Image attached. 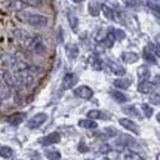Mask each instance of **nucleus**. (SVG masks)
Listing matches in <instances>:
<instances>
[{
  "label": "nucleus",
  "mask_w": 160,
  "mask_h": 160,
  "mask_svg": "<svg viewBox=\"0 0 160 160\" xmlns=\"http://www.w3.org/2000/svg\"><path fill=\"white\" fill-rule=\"evenodd\" d=\"M141 108H142L144 116H145V117H151V116H153V113H154V111H153V108L150 107L148 104H142V107H141Z\"/></svg>",
  "instance_id": "72a5a7b5"
},
{
  "label": "nucleus",
  "mask_w": 160,
  "mask_h": 160,
  "mask_svg": "<svg viewBox=\"0 0 160 160\" xmlns=\"http://www.w3.org/2000/svg\"><path fill=\"white\" fill-rule=\"evenodd\" d=\"M123 160H144V159L139 154H138V153H135V151L129 150V151H126V153H125V157H123Z\"/></svg>",
  "instance_id": "c756f323"
},
{
  "label": "nucleus",
  "mask_w": 160,
  "mask_h": 160,
  "mask_svg": "<svg viewBox=\"0 0 160 160\" xmlns=\"http://www.w3.org/2000/svg\"><path fill=\"white\" fill-rule=\"evenodd\" d=\"M79 126L80 128H85V129H97V122L92 119H82L79 120Z\"/></svg>",
  "instance_id": "412c9836"
},
{
  "label": "nucleus",
  "mask_w": 160,
  "mask_h": 160,
  "mask_svg": "<svg viewBox=\"0 0 160 160\" xmlns=\"http://www.w3.org/2000/svg\"><path fill=\"white\" fill-rule=\"evenodd\" d=\"M132 85V79L129 77H123V79H116L114 80V86L119 88V89H126Z\"/></svg>",
  "instance_id": "a211bd4d"
},
{
  "label": "nucleus",
  "mask_w": 160,
  "mask_h": 160,
  "mask_svg": "<svg viewBox=\"0 0 160 160\" xmlns=\"http://www.w3.org/2000/svg\"><path fill=\"white\" fill-rule=\"evenodd\" d=\"M150 102L154 104V105L160 104V95L159 93H151V95H150Z\"/></svg>",
  "instance_id": "4c0bfd02"
},
{
  "label": "nucleus",
  "mask_w": 160,
  "mask_h": 160,
  "mask_svg": "<svg viewBox=\"0 0 160 160\" xmlns=\"http://www.w3.org/2000/svg\"><path fill=\"white\" fill-rule=\"evenodd\" d=\"M3 80H5V83L11 89H13L15 86H17V80H15V76H13V73L12 71H9V70H3Z\"/></svg>",
  "instance_id": "9b49d317"
},
{
  "label": "nucleus",
  "mask_w": 160,
  "mask_h": 160,
  "mask_svg": "<svg viewBox=\"0 0 160 160\" xmlns=\"http://www.w3.org/2000/svg\"><path fill=\"white\" fill-rule=\"evenodd\" d=\"M138 53H135V52H123L122 53V59H123V62L126 64H133L138 61Z\"/></svg>",
  "instance_id": "2eb2a0df"
},
{
  "label": "nucleus",
  "mask_w": 160,
  "mask_h": 160,
  "mask_svg": "<svg viewBox=\"0 0 160 160\" xmlns=\"http://www.w3.org/2000/svg\"><path fill=\"white\" fill-rule=\"evenodd\" d=\"M156 160H160V153H159L157 156H156Z\"/></svg>",
  "instance_id": "a18cd8bd"
},
{
  "label": "nucleus",
  "mask_w": 160,
  "mask_h": 160,
  "mask_svg": "<svg viewBox=\"0 0 160 160\" xmlns=\"http://www.w3.org/2000/svg\"><path fill=\"white\" fill-rule=\"evenodd\" d=\"M156 119H157V122L160 123V113H157V116H156Z\"/></svg>",
  "instance_id": "37998d69"
},
{
  "label": "nucleus",
  "mask_w": 160,
  "mask_h": 160,
  "mask_svg": "<svg viewBox=\"0 0 160 160\" xmlns=\"http://www.w3.org/2000/svg\"><path fill=\"white\" fill-rule=\"evenodd\" d=\"M30 49L34 52L36 55H45L46 45H45V42H43V39L40 36H34V39H33L31 45H30Z\"/></svg>",
  "instance_id": "7ed1b4c3"
},
{
  "label": "nucleus",
  "mask_w": 160,
  "mask_h": 160,
  "mask_svg": "<svg viewBox=\"0 0 160 160\" xmlns=\"http://www.w3.org/2000/svg\"><path fill=\"white\" fill-rule=\"evenodd\" d=\"M110 67H111V71H113L114 74L125 76V73H126L125 67H122V65H119V64H116V62H110Z\"/></svg>",
  "instance_id": "a878e982"
},
{
  "label": "nucleus",
  "mask_w": 160,
  "mask_h": 160,
  "mask_svg": "<svg viewBox=\"0 0 160 160\" xmlns=\"http://www.w3.org/2000/svg\"><path fill=\"white\" fill-rule=\"evenodd\" d=\"M138 91L141 92V93H151V92L154 91V85L147 82V80H144V82H141L138 85Z\"/></svg>",
  "instance_id": "4468645a"
},
{
  "label": "nucleus",
  "mask_w": 160,
  "mask_h": 160,
  "mask_svg": "<svg viewBox=\"0 0 160 160\" xmlns=\"http://www.w3.org/2000/svg\"><path fill=\"white\" fill-rule=\"evenodd\" d=\"M65 51H67V55H68L70 59H74L79 55V46L74 45V43H70V45L65 46Z\"/></svg>",
  "instance_id": "f3484780"
},
{
  "label": "nucleus",
  "mask_w": 160,
  "mask_h": 160,
  "mask_svg": "<svg viewBox=\"0 0 160 160\" xmlns=\"http://www.w3.org/2000/svg\"><path fill=\"white\" fill-rule=\"evenodd\" d=\"M67 17H68L70 27H71V28L76 31V30H77V25H79V19H77V17H76L73 12H68V15H67Z\"/></svg>",
  "instance_id": "c85d7f7f"
},
{
  "label": "nucleus",
  "mask_w": 160,
  "mask_h": 160,
  "mask_svg": "<svg viewBox=\"0 0 160 160\" xmlns=\"http://www.w3.org/2000/svg\"><path fill=\"white\" fill-rule=\"evenodd\" d=\"M147 6H148V9L154 13L156 17L160 18V5H157L154 2H147Z\"/></svg>",
  "instance_id": "7c9ffc66"
},
{
  "label": "nucleus",
  "mask_w": 160,
  "mask_h": 160,
  "mask_svg": "<svg viewBox=\"0 0 160 160\" xmlns=\"http://www.w3.org/2000/svg\"><path fill=\"white\" fill-rule=\"evenodd\" d=\"M99 12H101V6L98 5V3H91L89 5V13H91L92 17H98Z\"/></svg>",
  "instance_id": "2f4dec72"
},
{
  "label": "nucleus",
  "mask_w": 160,
  "mask_h": 160,
  "mask_svg": "<svg viewBox=\"0 0 160 160\" xmlns=\"http://www.w3.org/2000/svg\"><path fill=\"white\" fill-rule=\"evenodd\" d=\"M123 113L125 114H128V116H132V117H141V114H139V110L135 107V105H126V107H123Z\"/></svg>",
  "instance_id": "aec40b11"
},
{
  "label": "nucleus",
  "mask_w": 160,
  "mask_h": 160,
  "mask_svg": "<svg viewBox=\"0 0 160 160\" xmlns=\"http://www.w3.org/2000/svg\"><path fill=\"white\" fill-rule=\"evenodd\" d=\"M156 43H157V45H160V34L156 36Z\"/></svg>",
  "instance_id": "79ce46f5"
},
{
  "label": "nucleus",
  "mask_w": 160,
  "mask_h": 160,
  "mask_svg": "<svg viewBox=\"0 0 160 160\" xmlns=\"http://www.w3.org/2000/svg\"><path fill=\"white\" fill-rule=\"evenodd\" d=\"M137 74L138 79H141V82H144V80H147L150 77V68L147 65H141V67H138Z\"/></svg>",
  "instance_id": "6ab92c4d"
},
{
  "label": "nucleus",
  "mask_w": 160,
  "mask_h": 160,
  "mask_svg": "<svg viewBox=\"0 0 160 160\" xmlns=\"http://www.w3.org/2000/svg\"><path fill=\"white\" fill-rule=\"evenodd\" d=\"M154 86H160V76H156L154 79H153V82H151Z\"/></svg>",
  "instance_id": "a19ab883"
},
{
  "label": "nucleus",
  "mask_w": 160,
  "mask_h": 160,
  "mask_svg": "<svg viewBox=\"0 0 160 160\" xmlns=\"http://www.w3.org/2000/svg\"><path fill=\"white\" fill-rule=\"evenodd\" d=\"M126 8H131V9H141V6H142V2L141 0H126L125 2Z\"/></svg>",
  "instance_id": "cd10ccee"
},
{
  "label": "nucleus",
  "mask_w": 160,
  "mask_h": 160,
  "mask_svg": "<svg viewBox=\"0 0 160 160\" xmlns=\"http://www.w3.org/2000/svg\"><path fill=\"white\" fill-rule=\"evenodd\" d=\"M119 156H120V153L117 151V150H110V151H107L105 153V160H117L119 159Z\"/></svg>",
  "instance_id": "473e14b6"
},
{
  "label": "nucleus",
  "mask_w": 160,
  "mask_h": 160,
  "mask_svg": "<svg viewBox=\"0 0 160 160\" xmlns=\"http://www.w3.org/2000/svg\"><path fill=\"white\" fill-rule=\"evenodd\" d=\"M61 141V135L58 133V132H52L49 135H46L45 138H42L40 139V144L42 145H52V144H57Z\"/></svg>",
  "instance_id": "6e6552de"
},
{
  "label": "nucleus",
  "mask_w": 160,
  "mask_h": 160,
  "mask_svg": "<svg viewBox=\"0 0 160 160\" xmlns=\"http://www.w3.org/2000/svg\"><path fill=\"white\" fill-rule=\"evenodd\" d=\"M88 119H92V120L104 119V120H107V119H110V116L107 114L105 111H101V110H89V111H88Z\"/></svg>",
  "instance_id": "f8f14e48"
},
{
  "label": "nucleus",
  "mask_w": 160,
  "mask_h": 160,
  "mask_svg": "<svg viewBox=\"0 0 160 160\" xmlns=\"http://www.w3.org/2000/svg\"><path fill=\"white\" fill-rule=\"evenodd\" d=\"M148 49L154 53L156 57L160 58V45H153V43H151V45H148Z\"/></svg>",
  "instance_id": "e433bc0d"
},
{
  "label": "nucleus",
  "mask_w": 160,
  "mask_h": 160,
  "mask_svg": "<svg viewBox=\"0 0 160 160\" xmlns=\"http://www.w3.org/2000/svg\"><path fill=\"white\" fill-rule=\"evenodd\" d=\"M18 18L24 22H27L28 25H31V27H34V28H45L49 24V18L46 15H42V13H31V12L22 11L19 12Z\"/></svg>",
  "instance_id": "f257e3e1"
},
{
  "label": "nucleus",
  "mask_w": 160,
  "mask_h": 160,
  "mask_svg": "<svg viewBox=\"0 0 160 160\" xmlns=\"http://www.w3.org/2000/svg\"><path fill=\"white\" fill-rule=\"evenodd\" d=\"M102 42H104V45L107 46V48H111V46L114 45V42H116L114 34H113L111 31H108V33H107V36L102 39Z\"/></svg>",
  "instance_id": "bb28decb"
},
{
  "label": "nucleus",
  "mask_w": 160,
  "mask_h": 160,
  "mask_svg": "<svg viewBox=\"0 0 160 160\" xmlns=\"http://www.w3.org/2000/svg\"><path fill=\"white\" fill-rule=\"evenodd\" d=\"M77 148H79L80 153H86L88 151V147H86V144L82 141V142H79V145H77Z\"/></svg>",
  "instance_id": "58836bf2"
},
{
  "label": "nucleus",
  "mask_w": 160,
  "mask_h": 160,
  "mask_svg": "<svg viewBox=\"0 0 160 160\" xmlns=\"http://www.w3.org/2000/svg\"><path fill=\"white\" fill-rule=\"evenodd\" d=\"M119 123L125 128L126 131H131V132H133V133H137V135L139 133V128H138V125L133 122V120H131V119H120Z\"/></svg>",
  "instance_id": "9d476101"
},
{
  "label": "nucleus",
  "mask_w": 160,
  "mask_h": 160,
  "mask_svg": "<svg viewBox=\"0 0 160 160\" xmlns=\"http://www.w3.org/2000/svg\"><path fill=\"white\" fill-rule=\"evenodd\" d=\"M25 117H27V114L22 113V111H19V113H13V114H11L9 117H8V123H9L11 126H18V125H21L24 120H25Z\"/></svg>",
  "instance_id": "1a4fd4ad"
},
{
  "label": "nucleus",
  "mask_w": 160,
  "mask_h": 160,
  "mask_svg": "<svg viewBox=\"0 0 160 160\" xmlns=\"http://www.w3.org/2000/svg\"><path fill=\"white\" fill-rule=\"evenodd\" d=\"M13 154V150L11 147H8V145H0V157H3V159H9L12 157Z\"/></svg>",
  "instance_id": "5701e85b"
},
{
  "label": "nucleus",
  "mask_w": 160,
  "mask_h": 160,
  "mask_svg": "<svg viewBox=\"0 0 160 160\" xmlns=\"http://www.w3.org/2000/svg\"><path fill=\"white\" fill-rule=\"evenodd\" d=\"M12 95L11 92V88L5 83V80H3V71H0V101L3 99H9Z\"/></svg>",
  "instance_id": "39448f33"
},
{
  "label": "nucleus",
  "mask_w": 160,
  "mask_h": 160,
  "mask_svg": "<svg viewBox=\"0 0 160 160\" xmlns=\"http://www.w3.org/2000/svg\"><path fill=\"white\" fill-rule=\"evenodd\" d=\"M25 8H27L25 0H12L11 3H9V9L13 12H22Z\"/></svg>",
  "instance_id": "ddd939ff"
},
{
  "label": "nucleus",
  "mask_w": 160,
  "mask_h": 160,
  "mask_svg": "<svg viewBox=\"0 0 160 160\" xmlns=\"http://www.w3.org/2000/svg\"><path fill=\"white\" fill-rule=\"evenodd\" d=\"M74 3H82V2H85V0H73Z\"/></svg>",
  "instance_id": "c03bdc74"
},
{
  "label": "nucleus",
  "mask_w": 160,
  "mask_h": 160,
  "mask_svg": "<svg viewBox=\"0 0 160 160\" xmlns=\"http://www.w3.org/2000/svg\"><path fill=\"white\" fill-rule=\"evenodd\" d=\"M46 120H48V114H46V113H37V114H34L27 122V128L36 129V128H39V126L43 125Z\"/></svg>",
  "instance_id": "20e7f679"
},
{
  "label": "nucleus",
  "mask_w": 160,
  "mask_h": 160,
  "mask_svg": "<svg viewBox=\"0 0 160 160\" xmlns=\"http://www.w3.org/2000/svg\"><path fill=\"white\" fill-rule=\"evenodd\" d=\"M74 95L79 98H83V99H91L93 97V91L89 86H79L74 89Z\"/></svg>",
  "instance_id": "423d86ee"
},
{
  "label": "nucleus",
  "mask_w": 160,
  "mask_h": 160,
  "mask_svg": "<svg viewBox=\"0 0 160 160\" xmlns=\"http://www.w3.org/2000/svg\"><path fill=\"white\" fill-rule=\"evenodd\" d=\"M76 83H77V76L73 74V73H67V74L64 76L61 88L62 89H71V88L76 86Z\"/></svg>",
  "instance_id": "0eeeda50"
},
{
  "label": "nucleus",
  "mask_w": 160,
  "mask_h": 160,
  "mask_svg": "<svg viewBox=\"0 0 160 160\" xmlns=\"http://www.w3.org/2000/svg\"><path fill=\"white\" fill-rule=\"evenodd\" d=\"M142 58L145 59V61H147V62H150V64H156V62H157V59H156L154 53H153V52L148 49V46H147V48H145V49L142 51Z\"/></svg>",
  "instance_id": "4be33fe9"
},
{
  "label": "nucleus",
  "mask_w": 160,
  "mask_h": 160,
  "mask_svg": "<svg viewBox=\"0 0 160 160\" xmlns=\"http://www.w3.org/2000/svg\"><path fill=\"white\" fill-rule=\"evenodd\" d=\"M113 34H114L116 40H122V39H125V31H122V30H117V28H111L110 30Z\"/></svg>",
  "instance_id": "f704fd0d"
},
{
  "label": "nucleus",
  "mask_w": 160,
  "mask_h": 160,
  "mask_svg": "<svg viewBox=\"0 0 160 160\" xmlns=\"http://www.w3.org/2000/svg\"><path fill=\"white\" fill-rule=\"evenodd\" d=\"M111 97L114 98L117 102H126V101H129V97H126L125 93H122L120 91H113L111 92Z\"/></svg>",
  "instance_id": "b1692460"
},
{
  "label": "nucleus",
  "mask_w": 160,
  "mask_h": 160,
  "mask_svg": "<svg viewBox=\"0 0 160 160\" xmlns=\"http://www.w3.org/2000/svg\"><path fill=\"white\" fill-rule=\"evenodd\" d=\"M46 159L48 160H59L61 159V153L58 150H46Z\"/></svg>",
  "instance_id": "393cba45"
},
{
  "label": "nucleus",
  "mask_w": 160,
  "mask_h": 160,
  "mask_svg": "<svg viewBox=\"0 0 160 160\" xmlns=\"http://www.w3.org/2000/svg\"><path fill=\"white\" fill-rule=\"evenodd\" d=\"M62 40H64V33H62V28L59 27V28H58V42L62 43Z\"/></svg>",
  "instance_id": "ea45409f"
},
{
  "label": "nucleus",
  "mask_w": 160,
  "mask_h": 160,
  "mask_svg": "<svg viewBox=\"0 0 160 160\" xmlns=\"http://www.w3.org/2000/svg\"><path fill=\"white\" fill-rule=\"evenodd\" d=\"M101 11H102L104 17L107 18L108 21H114V19H117V17H116L114 11H113V9H111L110 6H107V5H101Z\"/></svg>",
  "instance_id": "dca6fc26"
},
{
  "label": "nucleus",
  "mask_w": 160,
  "mask_h": 160,
  "mask_svg": "<svg viewBox=\"0 0 160 160\" xmlns=\"http://www.w3.org/2000/svg\"><path fill=\"white\" fill-rule=\"evenodd\" d=\"M15 80L17 85H21L24 88H31L36 83V74L30 68H22V70H15Z\"/></svg>",
  "instance_id": "f03ea898"
},
{
  "label": "nucleus",
  "mask_w": 160,
  "mask_h": 160,
  "mask_svg": "<svg viewBox=\"0 0 160 160\" xmlns=\"http://www.w3.org/2000/svg\"><path fill=\"white\" fill-rule=\"evenodd\" d=\"M27 6H31V8H40L43 5V0H25Z\"/></svg>",
  "instance_id": "c9c22d12"
}]
</instances>
